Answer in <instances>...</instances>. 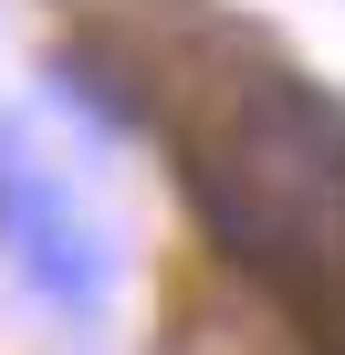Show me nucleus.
<instances>
[{"label": "nucleus", "mask_w": 345, "mask_h": 355, "mask_svg": "<svg viewBox=\"0 0 345 355\" xmlns=\"http://www.w3.org/2000/svg\"><path fill=\"white\" fill-rule=\"evenodd\" d=\"M0 209H11V241H22L32 282H42L53 303L94 313V293H105V251H94L84 209L63 199V178H42V167H0Z\"/></svg>", "instance_id": "2"}, {"label": "nucleus", "mask_w": 345, "mask_h": 355, "mask_svg": "<svg viewBox=\"0 0 345 355\" xmlns=\"http://www.w3.org/2000/svg\"><path fill=\"white\" fill-rule=\"evenodd\" d=\"M199 209L210 230L303 293V313L324 293H345V105H324L314 84L272 73V63H230L199 94Z\"/></svg>", "instance_id": "1"}]
</instances>
